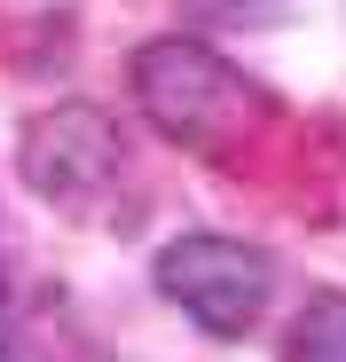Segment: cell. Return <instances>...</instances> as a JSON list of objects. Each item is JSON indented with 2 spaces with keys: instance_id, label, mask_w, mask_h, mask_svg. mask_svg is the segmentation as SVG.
<instances>
[{
  "instance_id": "obj_1",
  "label": "cell",
  "mask_w": 346,
  "mask_h": 362,
  "mask_svg": "<svg viewBox=\"0 0 346 362\" xmlns=\"http://www.w3.org/2000/svg\"><path fill=\"white\" fill-rule=\"evenodd\" d=\"M126 95H134V110L150 118L173 150H197V158H220V150L252 142L268 118H275L268 87L244 64H228L213 40H197V32L142 40L126 55Z\"/></svg>"
},
{
  "instance_id": "obj_2",
  "label": "cell",
  "mask_w": 346,
  "mask_h": 362,
  "mask_svg": "<svg viewBox=\"0 0 346 362\" xmlns=\"http://www.w3.org/2000/svg\"><path fill=\"white\" fill-rule=\"evenodd\" d=\"M157 291L181 308L205 339H244L268 299H275V260L244 236H220V228H189L157 252Z\"/></svg>"
},
{
  "instance_id": "obj_3",
  "label": "cell",
  "mask_w": 346,
  "mask_h": 362,
  "mask_svg": "<svg viewBox=\"0 0 346 362\" xmlns=\"http://www.w3.org/2000/svg\"><path fill=\"white\" fill-rule=\"evenodd\" d=\"M119 173H126V134L102 103L32 110L16 134V181L47 205H95Z\"/></svg>"
},
{
  "instance_id": "obj_4",
  "label": "cell",
  "mask_w": 346,
  "mask_h": 362,
  "mask_svg": "<svg viewBox=\"0 0 346 362\" xmlns=\"http://www.w3.org/2000/svg\"><path fill=\"white\" fill-rule=\"evenodd\" d=\"M275 362H346V291H307Z\"/></svg>"
},
{
  "instance_id": "obj_5",
  "label": "cell",
  "mask_w": 346,
  "mask_h": 362,
  "mask_svg": "<svg viewBox=\"0 0 346 362\" xmlns=\"http://www.w3.org/2000/svg\"><path fill=\"white\" fill-rule=\"evenodd\" d=\"M197 24H237V32H268L292 16V0H181Z\"/></svg>"
}]
</instances>
